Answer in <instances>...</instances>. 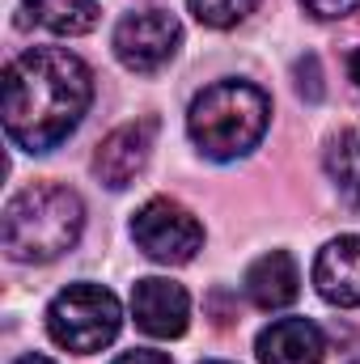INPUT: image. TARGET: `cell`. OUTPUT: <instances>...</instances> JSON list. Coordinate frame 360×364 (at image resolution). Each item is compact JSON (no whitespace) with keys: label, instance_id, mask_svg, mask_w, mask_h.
<instances>
[{"label":"cell","instance_id":"cell-13","mask_svg":"<svg viewBox=\"0 0 360 364\" xmlns=\"http://www.w3.org/2000/svg\"><path fill=\"white\" fill-rule=\"evenodd\" d=\"M327 174L339 186V195L360 208V127L339 132L331 144H327Z\"/></svg>","mask_w":360,"mask_h":364},{"label":"cell","instance_id":"cell-18","mask_svg":"<svg viewBox=\"0 0 360 364\" xmlns=\"http://www.w3.org/2000/svg\"><path fill=\"white\" fill-rule=\"evenodd\" d=\"M348 68H352V81H356V85H360V51H356V55H352V64H348Z\"/></svg>","mask_w":360,"mask_h":364},{"label":"cell","instance_id":"cell-12","mask_svg":"<svg viewBox=\"0 0 360 364\" xmlns=\"http://www.w3.org/2000/svg\"><path fill=\"white\" fill-rule=\"evenodd\" d=\"M21 26L51 34H90L97 26V0H21Z\"/></svg>","mask_w":360,"mask_h":364},{"label":"cell","instance_id":"cell-10","mask_svg":"<svg viewBox=\"0 0 360 364\" xmlns=\"http://www.w3.org/2000/svg\"><path fill=\"white\" fill-rule=\"evenodd\" d=\"M327 339L309 318H280L259 335V360L263 364H322Z\"/></svg>","mask_w":360,"mask_h":364},{"label":"cell","instance_id":"cell-2","mask_svg":"<svg viewBox=\"0 0 360 364\" xmlns=\"http://www.w3.org/2000/svg\"><path fill=\"white\" fill-rule=\"evenodd\" d=\"M85 203L77 191L55 182H34L17 191L4 208V250L17 263H51L81 242Z\"/></svg>","mask_w":360,"mask_h":364},{"label":"cell","instance_id":"cell-19","mask_svg":"<svg viewBox=\"0 0 360 364\" xmlns=\"http://www.w3.org/2000/svg\"><path fill=\"white\" fill-rule=\"evenodd\" d=\"M208 364H225V360H208Z\"/></svg>","mask_w":360,"mask_h":364},{"label":"cell","instance_id":"cell-7","mask_svg":"<svg viewBox=\"0 0 360 364\" xmlns=\"http://www.w3.org/2000/svg\"><path fill=\"white\" fill-rule=\"evenodd\" d=\"M153 136H157V119H136V123L115 127V132L97 144V153H93V174H97V182H106V186H115V191L132 186L136 174L149 166Z\"/></svg>","mask_w":360,"mask_h":364},{"label":"cell","instance_id":"cell-6","mask_svg":"<svg viewBox=\"0 0 360 364\" xmlns=\"http://www.w3.org/2000/svg\"><path fill=\"white\" fill-rule=\"evenodd\" d=\"M179 43H182V26L179 17L166 13V9H140V13H127L115 26V55L132 73L166 68L174 60Z\"/></svg>","mask_w":360,"mask_h":364},{"label":"cell","instance_id":"cell-15","mask_svg":"<svg viewBox=\"0 0 360 364\" xmlns=\"http://www.w3.org/2000/svg\"><path fill=\"white\" fill-rule=\"evenodd\" d=\"M314 17H348V13H356L360 0H301Z\"/></svg>","mask_w":360,"mask_h":364},{"label":"cell","instance_id":"cell-8","mask_svg":"<svg viewBox=\"0 0 360 364\" xmlns=\"http://www.w3.org/2000/svg\"><path fill=\"white\" fill-rule=\"evenodd\" d=\"M132 314H136V326L153 339H179L186 331V318H191V296L186 288L174 279H162V275H149L132 288Z\"/></svg>","mask_w":360,"mask_h":364},{"label":"cell","instance_id":"cell-17","mask_svg":"<svg viewBox=\"0 0 360 364\" xmlns=\"http://www.w3.org/2000/svg\"><path fill=\"white\" fill-rule=\"evenodd\" d=\"M13 364H55V360H47V356H21V360H13Z\"/></svg>","mask_w":360,"mask_h":364},{"label":"cell","instance_id":"cell-16","mask_svg":"<svg viewBox=\"0 0 360 364\" xmlns=\"http://www.w3.org/2000/svg\"><path fill=\"white\" fill-rule=\"evenodd\" d=\"M115 364H174V360H170L166 352H144V348H140V352H123Z\"/></svg>","mask_w":360,"mask_h":364},{"label":"cell","instance_id":"cell-4","mask_svg":"<svg viewBox=\"0 0 360 364\" xmlns=\"http://www.w3.org/2000/svg\"><path fill=\"white\" fill-rule=\"evenodd\" d=\"M119 322H123V309H119L115 292L102 284H68L47 309L51 339L81 356L102 352L119 335Z\"/></svg>","mask_w":360,"mask_h":364},{"label":"cell","instance_id":"cell-20","mask_svg":"<svg viewBox=\"0 0 360 364\" xmlns=\"http://www.w3.org/2000/svg\"><path fill=\"white\" fill-rule=\"evenodd\" d=\"M352 364H360V360H352Z\"/></svg>","mask_w":360,"mask_h":364},{"label":"cell","instance_id":"cell-9","mask_svg":"<svg viewBox=\"0 0 360 364\" xmlns=\"http://www.w3.org/2000/svg\"><path fill=\"white\" fill-rule=\"evenodd\" d=\"M314 284L331 305L360 309V237L327 242L314 259Z\"/></svg>","mask_w":360,"mask_h":364},{"label":"cell","instance_id":"cell-1","mask_svg":"<svg viewBox=\"0 0 360 364\" xmlns=\"http://www.w3.org/2000/svg\"><path fill=\"white\" fill-rule=\"evenodd\" d=\"M90 102V68L64 47H30L4 73V127L26 153H51L60 140H68Z\"/></svg>","mask_w":360,"mask_h":364},{"label":"cell","instance_id":"cell-5","mask_svg":"<svg viewBox=\"0 0 360 364\" xmlns=\"http://www.w3.org/2000/svg\"><path fill=\"white\" fill-rule=\"evenodd\" d=\"M132 237L136 246L153 259V263H166V267H179L191 263L203 246V225L174 199H149L136 220H132Z\"/></svg>","mask_w":360,"mask_h":364},{"label":"cell","instance_id":"cell-3","mask_svg":"<svg viewBox=\"0 0 360 364\" xmlns=\"http://www.w3.org/2000/svg\"><path fill=\"white\" fill-rule=\"evenodd\" d=\"M271 123V97L250 81H216L191 102L186 132L212 161L246 157Z\"/></svg>","mask_w":360,"mask_h":364},{"label":"cell","instance_id":"cell-14","mask_svg":"<svg viewBox=\"0 0 360 364\" xmlns=\"http://www.w3.org/2000/svg\"><path fill=\"white\" fill-rule=\"evenodd\" d=\"M255 9H259V0H191V13L212 30H229V26L246 21Z\"/></svg>","mask_w":360,"mask_h":364},{"label":"cell","instance_id":"cell-11","mask_svg":"<svg viewBox=\"0 0 360 364\" xmlns=\"http://www.w3.org/2000/svg\"><path fill=\"white\" fill-rule=\"evenodd\" d=\"M297 292H301V275H297L292 255L271 250V255L250 263V272H246V296L259 309H284V305L297 301Z\"/></svg>","mask_w":360,"mask_h":364}]
</instances>
